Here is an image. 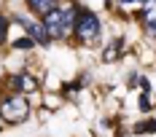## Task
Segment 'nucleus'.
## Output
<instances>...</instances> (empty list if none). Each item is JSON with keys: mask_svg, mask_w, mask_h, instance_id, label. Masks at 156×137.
Returning a JSON list of instances; mask_svg holds the SVG:
<instances>
[{"mask_svg": "<svg viewBox=\"0 0 156 137\" xmlns=\"http://www.w3.org/2000/svg\"><path fill=\"white\" fill-rule=\"evenodd\" d=\"M0 116L8 124H19L30 116V102L24 97H11V100H3L0 102Z\"/></svg>", "mask_w": 156, "mask_h": 137, "instance_id": "f257e3e1", "label": "nucleus"}, {"mask_svg": "<svg viewBox=\"0 0 156 137\" xmlns=\"http://www.w3.org/2000/svg\"><path fill=\"white\" fill-rule=\"evenodd\" d=\"M76 35L83 40V43L94 40V38L100 35V19H97L94 14H89V11H83V14L76 19Z\"/></svg>", "mask_w": 156, "mask_h": 137, "instance_id": "f03ea898", "label": "nucleus"}, {"mask_svg": "<svg viewBox=\"0 0 156 137\" xmlns=\"http://www.w3.org/2000/svg\"><path fill=\"white\" fill-rule=\"evenodd\" d=\"M43 27H46L48 38H65V14H62V8H54L51 14L43 16Z\"/></svg>", "mask_w": 156, "mask_h": 137, "instance_id": "7ed1b4c3", "label": "nucleus"}, {"mask_svg": "<svg viewBox=\"0 0 156 137\" xmlns=\"http://www.w3.org/2000/svg\"><path fill=\"white\" fill-rule=\"evenodd\" d=\"M24 27H27V32H30V38L35 40V43H41V46H48V32L43 24H32V22H27V19H19Z\"/></svg>", "mask_w": 156, "mask_h": 137, "instance_id": "20e7f679", "label": "nucleus"}, {"mask_svg": "<svg viewBox=\"0 0 156 137\" xmlns=\"http://www.w3.org/2000/svg\"><path fill=\"white\" fill-rule=\"evenodd\" d=\"M11 86L19 91H27V94H32V91H38V81L32 76H27V73H22V76H16L14 81H11Z\"/></svg>", "mask_w": 156, "mask_h": 137, "instance_id": "39448f33", "label": "nucleus"}, {"mask_svg": "<svg viewBox=\"0 0 156 137\" xmlns=\"http://www.w3.org/2000/svg\"><path fill=\"white\" fill-rule=\"evenodd\" d=\"M27 5H30L35 14L46 16V14H51V11L57 8V0H27Z\"/></svg>", "mask_w": 156, "mask_h": 137, "instance_id": "423d86ee", "label": "nucleus"}, {"mask_svg": "<svg viewBox=\"0 0 156 137\" xmlns=\"http://www.w3.org/2000/svg\"><path fill=\"white\" fill-rule=\"evenodd\" d=\"M143 22H145V27H154L156 24V3H145V14H143Z\"/></svg>", "mask_w": 156, "mask_h": 137, "instance_id": "0eeeda50", "label": "nucleus"}, {"mask_svg": "<svg viewBox=\"0 0 156 137\" xmlns=\"http://www.w3.org/2000/svg\"><path fill=\"white\" fill-rule=\"evenodd\" d=\"M119 51H121V38H116V43L105 48V54H102V62H113L116 57H119Z\"/></svg>", "mask_w": 156, "mask_h": 137, "instance_id": "6e6552de", "label": "nucleus"}, {"mask_svg": "<svg viewBox=\"0 0 156 137\" xmlns=\"http://www.w3.org/2000/svg\"><path fill=\"white\" fill-rule=\"evenodd\" d=\"M137 135H145V132H156V121H143L140 126H135Z\"/></svg>", "mask_w": 156, "mask_h": 137, "instance_id": "1a4fd4ad", "label": "nucleus"}, {"mask_svg": "<svg viewBox=\"0 0 156 137\" xmlns=\"http://www.w3.org/2000/svg\"><path fill=\"white\" fill-rule=\"evenodd\" d=\"M8 24H11V22H8V16L0 14V43H3V40H5V35H8Z\"/></svg>", "mask_w": 156, "mask_h": 137, "instance_id": "9d476101", "label": "nucleus"}, {"mask_svg": "<svg viewBox=\"0 0 156 137\" xmlns=\"http://www.w3.org/2000/svg\"><path fill=\"white\" fill-rule=\"evenodd\" d=\"M16 48H32V46H35V40H32L30 35H27V38H22V40H16Z\"/></svg>", "mask_w": 156, "mask_h": 137, "instance_id": "9b49d317", "label": "nucleus"}, {"mask_svg": "<svg viewBox=\"0 0 156 137\" xmlns=\"http://www.w3.org/2000/svg\"><path fill=\"white\" fill-rule=\"evenodd\" d=\"M140 107H143V110H151V100H148V94H143V97H140Z\"/></svg>", "mask_w": 156, "mask_h": 137, "instance_id": "f8f14e48", "label": "nucleus"}, {"mask_svg": "<svg viewBox=\"0 0 156 137\" xmlns=\"http://www.w3.org/2000/svg\"><path fill=\"white\" fill-rule=\"evenodd\" d=\"M148 32H151V35L156 38V24H154V27H148Z\"/></svg>", "mask_w": 156, "mask_h": 137, "instance_id": "ddd939ff", "label": "nucleus"}, {"mask_svg": "<svg viewBox=\"0 0 156 137\" xmlns=\"http://www.w3.org/2000/svg\"><path fill=\"white\" fill-rule=\"evenodd\" d=\"M143 3H151V0H143Z\"/></svg>", "mask_w": 156, "mask_h": 137, "instance_id": "4468645a", "label": "nucleus"}]
</instances>
